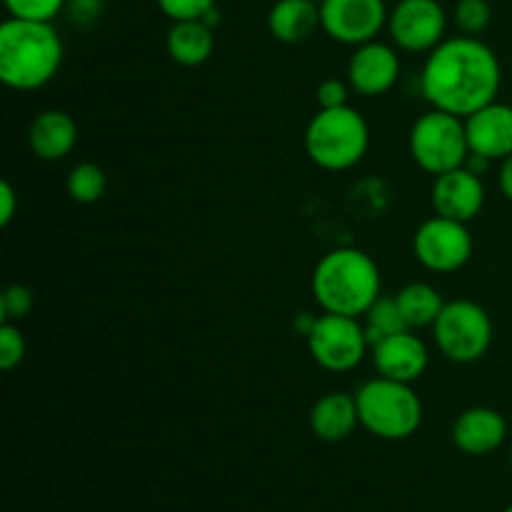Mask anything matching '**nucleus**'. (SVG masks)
I'll return each instance as SVG.
<instances>
[{"label":"nucleus","mask_w":512,"mask_h":512,"mask_svg":"<svg viewBox=\"0 0 512 512\" xmlns=\"http://www.w3.org/2000/svg\"><path fill=\"white\" fill-rule=\"evenodd\" d=\"M500 80L503 70L493 48L473 35H460L430 50L420 88L433 108L468 118L498 98Z\"/></svg>","instance_id":"f257e3e1"},{"label":"nucleus","mask_w":512,"mask_h":512,"mask_svg":"<svg viewBox=\"0 0 512 512\" xmlns=\"http://www.w3.org/2000/svg\"><path fill=\"white\" fill-rule=\"evenodd\" d=\"M63 63V43L50 23L8 18L0 25V80L13 90L48 85Z\"/></svg>","instance_id":"f03ea898"},{"label":"nucleus","mask_w":512,"mask_h":512,"mask_svg":"<svg viewBox=\"0 0 512 512\" xmlns=\"http://www.w3.org/2000/svg\"><path fill=\"white\" fill-rule=\"evenodd\" d=\"M310 285L325 313L360 318L380 298V270L363 250L338 248L318 260Z\"/></svg>","instance_id":"7ed1b4c3"},{"label":"nucleus","mask_w":512,"mask_h":512,"mask_svg":"<svg viewBox=\"0 0 512 512\" xmlns=\"http://www.w3.org/2000/svg\"><path fill=\"white\" fill-rule=\"evenodd\" d=\"M370 145V128L363 115L350 105L320 108L305 130V150L323 170H348L365 158Z\"/></svg>","instance_id":"20e7f679"},{"label":"nucleus","mask_w":512,"mask_h":512,"mask_svg":"<svg viewBox=\"0 0 512 512\" xmlns=\"http://www.w3.org/2000/svg\"><path fill=\"white\" fill-rule=\"evenodd\" d=\"M360 425L383 440H405L418 433L423 423V403L410 383L390 378L368 380L355 393Z\"/></svg>","instance_id":"39448f33"},{"label":"nucleus","mask_w":512,"mask_h":512,"mask_svg":"<svg viewBox=\"0 0 512 512\" xmlns=\"http://www.w3.org/2000/svg\"><path fill=\"white\" fill-rule=\"evenodd\" d=\"M410 155L425 173L433 175L463 168L470 155L465 118L438 108L420 115L410 130Z\"/></svg>","instance_id":"423d86ee"},{"label":"nucleus","mask_w":512,"mask_h":512,"mask_svg":"<svg viewBox=\"0 0 512 512\" xmlns=\"http://www.w3.org/2000/svg\"><path fill=\"white\" fill-rule=\"evenodd\" d=\"M435 345L448 360L460 365L475 363L493 345V320L483 305L473 300L445 303L433 325Z\"/></svg>","instance_id":"0eeeda50"},{"label":"nucleus","mask_w":512,"mask_h":512,"mask_svg":"<svg viewBox=\"0 0 512 512\" xmlns=\"http://www.w3.org/2000/svg\"><path fill=\"white\" fill-rule=\"evenodd\" d=\"M308 348L315 363L330 373H348L363 363L370 343L365 325L350 315L325 313L315 318L308 333Z\"/></svg>","instance_id":"6e6552de"},{"label":"nucleus","mask_w":512,"mask_h":512,"mask_svg":"<svg viewBox=\"0 0 512 512\" xmlns=\"http://www.w3.org/2000/svg\"><path fill=\"white\" fill-rule=\"evenodd\" d=\"M413 253L418 263L433 273H455L473 255V235H470L468 223L443 218V215L425 220L415 230Z\"/></svg>","instance_id":"1a4fd4ad"},{"label":"nucleus","mask_w":512,"mask_h":512,"mask_svg":"<svg viewBox=\"0 0 512 512\" xmlns=\"http://www.w3.org/2000/svg\"><path fill=\"white\" fill-rule=\"evenodd\" d=\"M448 15L438 0H400L388 15L393 43L408 53H430L443 43Z\"/></svg>","instance_id":"9d476101"},{"label":"nucleus","mask_w":512,"mask_h":512,"mask_svg":"<svg viewBox=\"0 0 512 512\" xmlns=\"http://www.w3.org/2000/svg\"><path fill=\"white\" fill-rule=\"evenodd\" d=\"M385 0H325L320 5V28L345 45H363L388 25Z\"/></svg>","instance_id":"9b49d317"},{"label":"nucleus","mask_w":512,"mask_h":512,"mask_svg":"<svg viewBox=\"0 0 512 512\" xmlns=\"http://www.w3.org/2000/svg\"><path fill=\"white\" fill-rule=\"evenodd\" d=\"M400 75V58L390 45L370 40V43L358 45L348 63V80L353 90L368 98L385 95Z\"/></svg>","instance_id":"f8f14e48"},{"label":"nucleus","mask_w":512,"mask_h":512,"mask_svg":"<svg viewBox=\"0 0 512 512\" xmlns=\"http://www.w3.org/2000/svg\"><path fill=\"white\" fill-rule=\"evenodd\" d=\"M483 205V178H478V175H473L465 168H455L443 175H435L433 208L438 215L468 223V220H473L483 210Z\"/></svg>","instance_id":"ddd939ff"},{"label":"nucleus","mask_w":512,"mask_h":512,"mask_svg":"<svg viewBox=\"0 0 512 512\" xmlns=\"http://www.w3.org/2000/svg\"><path fill=\"white\" fill-rule=\"evenodd\" d=\"M370 350H373L375 370L383 378L400 380V383H415L418 378H423L425 368L430 363L425 343L410 330L388 335Z\"/></svg>","instance_id":"4468645a"},{"label":"nucleus","mask_w":512,"mask_h":512,"mask_svg":"<svg viewBox=\"0 0 512 512\" xmlns=\"http://www.w3.org/2000/svg\"><path fill=\"white\" fill-rule=\"evenodd\" d=\"M470 153L485 155L495 160H505L512 155V105L488 103L465 118Z\"/></svg>","instance_id":"2eb2a0df"},{"label":"nucleus","mask_w":512,"mask_h":512,"mask_svg":"<svg viewBox=\"0 0 512 512\" xmlns=\"http://www.w3.org/2000/svg\"><path fill=\"white\" fill-rule=\"evenodd\" d=\"M508 438V423L493 408H468L453 425L455 448L465 455H490Z\"/></svg>","instance_id":"dca6fc26"},{"label":"nucleus","mask_w":512,"mask_h":512,"mask_svg":"<svg viewBox=\"0 0 512 512\" xmlns=\"http://www.w3.org/2000/svg\"><path fill=\"white\" fill-rule=\"evenodd\" d=\"M28 143L35 158L55 163L70 155L78 143V125L65 110H43L28 130Z\"/></svg>","instance_id":"f3484780"},{"label":"nucleus","mask_w":512,"mask_h":512,"mask_svg":"<svg viewBox=\"0 0 512 512\" xmlns=\"http://www.w3.org/2000/svg\"><path fill=\"white\" fill-rule=\"evenodd\" d=\"M360 425L358 400L348 393H328L310 410V428L315 438L325 443H340L350 438L353 430Z\"/></svg>","instance_id":"a211bd4d"},{"label":"nucleus","mask_w":512,"mask_h":512,"mask_svg":"<svg viewBox=\"0 0 512 512\" xmlns=\"http://www.w3.org/2000/svg\"><path fill=\"white\" fill-rule=\"evenodd\" d=\"M268 28L280 43H303L320 28V5L313 0H278L270 8Z\"/></svg>","instance_id":"6ab92c4d"},{"label":"nucleus","mask_w":512,"mask_h":512,"mask_svg":"<svg viewBox=\"0 0 512 512\" xmlns=\"http://www.w3.org/2000/svg\"><path fill=\"white\" fill-rule=\"evenodd\" d=\"M168 55L173 63L185 68H198L208 63L215 50V35L203 20H178L168 30Z\"/></svg>","instance_id":"aec40b11"},{"label":"nucleus","mask_w":512,"mask_h":512,"mask_svg":"<svg viewBox=\"0 0 512 512\" xmlns=\"http://www.w3.org/2000/svg\"><path fill=\"white\" fill-rule=\"evenodd\" d=\"M400 310H403V318L408 323V328H428L435 325L438 315L443 313L445 300L433 285L428 283H410L395 295Z\"/></svg>","instance_id":"412c9836"},{"label":"nucleus","mask_w":512,"mask_h":512,"mask_svg":"<svg viewBox=\"0 0 512 512\" xmlns=\"http://www.w3.org/2000/svg\"><path fill=\"white\" fill-rule=\"evenodd\" d=\"M403 330L410 328L405 323L403 310H400L395 298H378L373 303V308L365 313V335H368L370 348L378 345L383 338H388V335L403 333Z\"/></svg>","instance_id":"4be33fe9"},{"label":"nucleus","mask_w":512,"mask_h":512,"mask_svg":"<svg viewBox=\"0 0 512 512\" xmlns=\"http://www.w3.org/2000/svg\"><path fill=\"white\" fill-rule=\"evenodd\" d=\"M108 188L105 170L95 163H80L68 173V195L80 205L98 203Z\"/></svg>","instance_id":"5701e85b"},{"label":"nucleus","mask_w":512,"mask_h":512,"mask_svg":"<svg viewBox=\"0 0 512 512\" xmlns=\"http://www.w3.org/2000/svg\"><path fill=\"white\" fill-rule=\"evenodd\" d=\"M455 25L463 30L465 35H480L490 25L493 10H490L488 0H458L455 3Z\"/></svg>","instance_id":"b1692460"},{"label":"nucleus","mask_w":512,"mask_h":512,"mask_svg":"<svg viewBox=\"0 0 512 512\" xmlns=\"http://www.w3.org/2000/svg\"><path fill=\"white\" fill-rule=\"evenodd\" d=\"M10 18L53 23L55 15L65 8V0H3Z\"/></svg>","instance_id":"393cba45"},{"label":"nucleus","mask_w":512,"mask_h":512,"mask_svg":"<svg viewBox=\"0 0 512 512\" xmlns=\"http://www.w3.org/2000/svg\"><path fill=\"white\" fill-rule=\"evenodd\" d=\"M25 338L13 323H0V368L13 370L25 360Z\"/></svg>","instance_id":"a878e982"},{"label":"nucleus","mask_w":512,"mask_h":512,"mask_svg":"<svg viewBox=\"0 0 512 512\" xmlns=\"http://www.w3.org/2000/svg\"><path fill=\"white\" fill-rule=\"evenodd\" d=\"M33 310V293L25 285H10L0 295V318L3 323L20 320Z\"/></svg>","instance_id":"bb28decb"},{"label":"nucleus","mask_w":512,"mask_h":512,"mask_svg":"<svg viewBox=\"0 0 512 512\" xmlns=\"http://www.w3.org/2000/svg\"><path fill=\"white\" fill-rule=\"evenodd\" d=\"M158 5L173 23H178V20H200L210 8H215V0H158Z\"/></svg>","instance_id":"cd10ccee"},{"label":"nucleus","mask_w":512,"mask_h":512,"mask_svg":"<svg viewBox=\"0 0 512 512\" xmlns=\"http://www.w3.org/2000/svg\"><path fill=\"white\" fill-rule=\"evenodd\" d=\"M320 108H343L348 105V85L340 78H328L318 85Z\"/></svg>","instance_id":"c85d7f7f"},{"label":"nucleus","mask_w":512,"mask_h":512,"mask_svg":"<svg viewBox=\"0 0 512 512\" xmlns=\"http://www.w3.org/2000/svg\"><path fill=\"white\" fill-rule=\"evenodd\" d=\"M15 208H18V195H15L13 185L8 180L0 183V225L8 228L10 220L15 218Z\"/></svg>","instance_id":"c756f323"},{"label":"nucleus","mask_w":512,"mask_h":512,"mask_svg":"<svg viewBox=\"0 0 512 512\" xmlns=\"http://www.w3.org/2000/svg\"><path fill=\"white\" fill-rule=\"evenodd\" d=\"M490 165H493V160L490 158H485V155H478V153H470L468 158H465L463 168L470 170L473 175H478V178H483V175L490 170Z\"/></svg>","instance_id":"7c9ffc66"},{"label":"nucleus","mask_w":512,"mask_h":512,"mask_svg":"<svg viewBox=\"0 0 512 512\" xmlns=\"http://www.w3.org/2000/svg\"><path fill=\"white\" fill-rule=\"evenodd\" d=\"M500 190H503L505 198L512 203V155L503 160V165H500Z\"/></svg>","instance_id":"2f4dec72"},{"label":"nucleus","mask_w":512,"mask_h":512,"mask_svg":"<svg viewBox=\"0 0 512 512\" xmlns=\"http://www.w3.org/2000/svg\"><path fill=\"white\" fill-rule=\"evenodd\" d=\"M313 3H318V5H323V3H325V0H313Z\"/></svg>","instance_id":"473e14b6"},{"label":"nucleus","mask_w":512,"mask_h":512,"mask_svg":"<svg viewBox=\"0 0 512 512\" xmlns=\"http://www.w3.org/2000/svg\"><path fill=\"white\" fill-rule=\"evenodd\" d=\"M503 512H512V505H508V508H505Z\"/></svg>","instance_id":"72a5a7b5"},{"label":"nucleus","mask_w":512,"mask_h":512,"mask_svg":"<svg viewBox=\"0 0 512 512\" xmlns=\"http://www.w3.org/2000/svg\"><path fill=\"white\" fill-rule=\"evenodd\" d=\"M510 465H512V450H510Z\"/></svg>","instance_id":"f704fd0d"}]
</instances>
